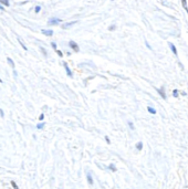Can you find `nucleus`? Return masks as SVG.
<instances>
[{
    "label": "nucleus",
    "mask_w": 188,
    "mask_h": 189,
    "mask_svg": "<svg viewBox=\"0 0 188 189\" xmlns=\"http://www.w3.org/2000/svg\"><path fill=\"white\" fill-rule=\"evenodd\" d=\"M69 46H70L71 48H72L75 52H78L79 50H80V48H79V46H78V44H76V43H75L74 41H70V42H69Z\"/></svg>",
    "instance_id": "1"
},
{
    "label": "nucleus",
    "mask_w": 188,
    "mask_h": 189,
    "mask_svg": "<svg viewBox=\"0 0 188 189\" xmlns=\"http://www.w3.org/2000/svg\"><path fill=\"white\" fill-rule=\"evenodd\" d=\"M60 22H61V20H60V19H56V18H52V19L49 20L48 23H49V24H51V26H52V24H58V23H60Z\"/></svg>",
    "instance_id": "2"
},
{
    "label": "nucleus",
    "mask_w": 188,
    "mask_h": 189,
    "mask_svg": "<svg viewBox=\"0 0 188 189\" xmlns=\"http://www.w3.org/2000/svg\"><path fill=\"white\" fill-rule=\"evenodd\" d=\"M63 65H64V68H65V71H67V76H70V78H72V71L70 70V68L67 66V63H63Z\"/></svg>",
    "instance_id": "3"
},
{
    "label": "nucleus",
    "mask_w": 188,
    "mask_h": 189,
    "mask_svg": "<svg viewBox=\"0 0 188 189\" xmlns=\"http://www.w3.org/2000/svg\"><path fill=\"white\" fill-rule=\"evenodd\" d=\"M42 33L46 35H49V37H51L53 34V31L52 30H42Z\"/></svg>",
    "instance_id": "4"
},
{
    "label": "nucleus",
    "mask_w": 188,
    "mask_h": 189,
    "mask_svg": "<svg viewBox=\"0 0 188 189\" xmlns=\"http://www.w3.org/2000/svg\"><path fill=\"white\" fill-rule=\"evenodd\" d=\"M159 92V94H161V96L163 97V99H166V95H165V92H164V86L161 87V89H159V90H157Z\"/></svg>",
    "instance_id": "5"
},
{
    "label": "nucleus",
    "mask_w": 188,
    "mask_h": 189,
    "mask_svg": "<svg viewBox=\"0 0 188 189\" xmlns=\"http://www.w3.org/2000/svg\"><path fill=\"white\" fill-rule=\"evenodd\" d=\"M169 46H170V49H172V51L174 52L175 55H177V50H176V46H175L173 43H169Z\"/></svg>",
    "instance_id": "6"
},
{
    "label": "nucleus",
    "mask_w": 188,
    "mask_h": 189,
    "mask_svg": "<svg viewBox=\"0 0 188 189\" xmlns=\"http://www.w3.org/2000/svg\"><path fill=\"white\" fill-rule=\"evenodd\" d=\"M44 126H46V122H42V123H39V124H37V128H38V130H42Z\"/></svg>",
    "instance_id": "7"
},
{
    "label": "nucleus",
    "mask_w": 188,
    "mask_h": 189,
    "mask_svg": "<svg viewBox=\"0 0 188 189\" xmlns=\"http://www.w3.org/2000/svg\"><path fill=\"white\" fill-rule=\"evenodd\" d=\"M86 178H88V181H89V184H90V185H93V178H92L91 174H88Z\"/></svg>",
    "instance_id": "8"
},
{
    "label": "nucleus",
    "mask_w": 188,
    "mask_h": 189,
    "mask_svg": "<svg viewBox=\"0 0 188 189\" xmlns=\"http://www.w3.org/2000/svg\"><path fill=\"white\" fill-rule=\"evenodd\" d=\"M7 60H8V63H9V64L11 65V68H12V69H14H14H16V65H14V61H12V59L8 58V59H7Z\"/></svg>",
    "instance_id": "9"
},
{
    "label": "nucleus",
    "mask_w": 188,
    "mask_h": 189,
    "mask_svg": "<svg viewBox=\"0 0 188 189\" xmlns=\"http://www.w3.org/2000/svg\"><path fill=\"white\" fill-rule=\"evenodd\" d=\"M74 23H76V21H72V22H67V24H63V28L64 29H67V28H69V27H71L72 24H74Z\"/></svg>",
    "instance_id": "10"
},
{
    "label": "nucleus",
    "mask_w": 188,
    "mask_h": 189,
    "mask_svg": "<svg viewBox=\"0 0 188 189\" xmlns=\"http://www.w3.org/2000/svg\"><path fill=\"white\" fill-rule=\"evenodd\" d=\"M136 148L138 149V151H142V148H143V143H142V142H138V143L136 144Z\"/></svg>",
    "instance_id": "11"
},
{
    "label": "nucleus",
    "mask_w": 188,
    "mask_h": 189,
    "mask_svg": "<svg viewBox=\"0 0 188 189\" xmlns=\"http://www.w3.org/2000/svg\"><path fill=\"white\" fill-rule=\"evenodd\" d=\"M147 111L149 112L150 114H156V110H154V108L150 107V106H148V107H147Z\"/></svg>",
    "instance_id": "12"
},
{
    "label": "nucleus",
    "mask_w": 188,
    "mask_h": 189,
    "mask_svg": "<svg viewBox=\"0 0 188 189\" xmlns=\"http://www.w3.org/2000/svg\"><path fill=\"white\" fill-rule=\"evenodd\" d=\"M182 3H183V7L185 8V10L187 11V14H188V7H187V2H186V0H182Z\"/></svg>",
    "instance_id": "13"
},
{
    "label": "nucleus",
    "mask_w": 188,
    "mask_h": 189,
    "mask_svg": "<svg viewBox=\"0 0 188 189\" xmlns=\"http://www.w3.org/2000/svg\"><path fill=\"white\" fill-rule=\"evenodd\" d=\"M108 168H110L111 170H112V171H116V167L114 165H113V164H111L110 166H108Z\"/></svg>",
    "instance_id": "14"
},
{
    "label": "nucleus",
    "mask_w": 188,
    "mask_h": 189,
    "mask_svg": "<svg viewBox=\"0 0 188 189\" xmlns=\"http://www.w3.org/2000/svg\"><path fill=\"white\" fill-rule=\"evenodd\" d=\"M0 2L3 3V5L7 6V7H8V6H9V1H8V0H0Z\"/></svg>",
    "instance_id": "15"
},
{
    "label": "nucleus",
    "mask_w": 188,
    "mask_h": 189,
    "mask_svg": "<svg viewBox=\"0 0 188 189\" xmlns=\"http://www.w3.org/2000/svg\"><path fill=\"white\" fill-rule=\"evenodd\" d=\"M129 126L131 127L132 130H134V125H133V123H132V122H129Z\"/></svg>",
    "instance_id": "16"
},
{
    "label": "nucleus",
    "mask_w": 188,
    "mask_h": 189,
    "mask_svg": "<svg viewBox=\"0 0 188 189\" xmlns=\"http://www.w3.org/2000/svg\"><path fill=\"white\" fill-rule=\"evenodd\" d=\"M43 119H44V114H40V116H39V119H40V121H43Z\"/></svg>",
    "instance_id": "17"
},
{
    "label": "nucleus",
    "mask_w": 188,
    "mask_h": 189,
    "mask_svg": "<svg viewBox=\"0 0 188 189\" xmlns=\"http://www.w3.org/2000/svg\"><path fill=\"white\" fill-rule=\"evenodd\" d=\"M11 185L14 186V189H18V187H17V185H16V183H14V181H11Z\"/></svg>",
    "instance_id": "18"
},
{
    "label": "nucleus",
    "mask_w": 188,
    "mask_h": 189,
    "mask_svg": "<svg viewBox=\"0 0 188 189\" xmlns=\"http://www.w3.org/2000/svg\"><path fill=\"white\" fill-rule=\"evenodd\" d=\"M0 116H1V117H3V116H5V113H3V111H2V110H0Z\"/></svg>",
    "instance_id": "19"
},
{
    "label": "nucleus",
    "mask_w": 188,
    "mask_h": 189,
    "mask_svg": "<svg viewBox=\"0 0 188 189\" xmlns=\"http://www.w3.org/2000/svg\"><path fill=\"white\" fill-rule=\"evenodd\" d=\"M56 53L59 54V57H62V55H63V54H62V52L59 51V50H56Z\"/></svg>",
    "instance_id": "20"
},
{
    "label": "nucleus",
    "mask_w": 188,
    "mask_h": 189,
    "mask_svg": "<svg viewBox=\"0 0 188 189\" xmlns=\"http://www.w3.org/2000/svg\"><path fill=\"white\" fill-rule=\"evenodd\" d=\"M177 93H178V91H177V90H175V91H174V96H178Z\"/></svg>",
    "instance_id": "21"
},
{
    "label": "nucleus",
    "mask_w": 188,
    "mask_h": 189,
    "mask_svg": "<svg viewBox=\"0 0 188 189\" xmlns=\"http://www.w3.org/2000/svg\"><path fill=\"white\" fill-rule=\"evenodd\" d=\"M105 141L108 142V144H110L111 143V141H110V138L108 137V136H106V137H105Z\"/></svg>",
    "instance_id": "22"
},
{
    "label": "nucleus",
    "mask_w": 188,
    "mask_h": 189,
    "mask_svg": "<svg viewBox=\"0 0 188 189\" xmlns=\"http://www.w3.org/2000/svg\"><path fill=\"white\" fill-rule=\"evenodd\" d=\"M39 11H40V7H37L35 8V12H39Z\"/></svg>",
    "instance_id": "23"
},
{
    "label": "nucleus",
    "mask_w": 188,
    "mask_h": 189,
    "mask_svg": "<svg viewBox=\"0 0 188 189\" xmlns=\"http://www.w3.org/2000/svg\"><path fill=\"white\" fill-rule=\"evenodd\" d=\"M51 46H53V48H54V49H55V48H56V44H55V43H54V42H52V43H51Z\"/></svg>",
    "instance_id": "24"
},
{
    "label": "nucleus",
    "mask_w": 188,
    "mask_h": 189,
    "mask_svg": "<svg viewBox=\"0 0 188 189\" xmlns=\"http://www.w3.org/2000/svg\"><path fill=\"white\" fill-rule=\"evenodd\" d=\"M114 29H115V26H112V27L110 28V30H111V31H112V30H114Z\"/></svg>",
    "instance_id": "25"
}]
</instances>
